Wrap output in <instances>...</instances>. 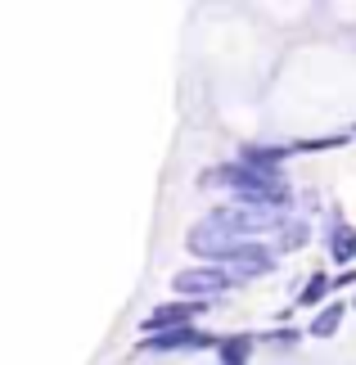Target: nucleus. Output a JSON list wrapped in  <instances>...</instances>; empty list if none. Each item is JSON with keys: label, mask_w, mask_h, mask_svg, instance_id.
<instances>
[{"label": "nucleus", "mask_w": 356, "mask_h": 365, "mask_svg": "<svg viewBox=\"0 0 356 365\" xmlns=\"http://www.w3.org/2000/svg\"><path fill=\"white\" fill-rule=\"evenodd\" d=\"M253 347H258V339H253V334H230V339H221L217 361H221V365H248V361H253Z\"/></svg>", "instance_id": "nucleus-11"}, {"label": "nucleus", "mask_w": 356, "mask_h": 365, "mask_svg": "<svg viewBox=\"0 0 356 365\" xmlns=\"http://www.w3.org/2000/svg\"><path fill=\"white\" fill-rule=\"evenodd\" d=\"M293 153V145H244L239 149V163L258 167V172H280V163Z\"/></svg>", "instance_id": "nucleus-9"}, {"label": "nucleus", "mask_w": 356, "mask_h": 365, "mask_svg": "<svg viewBox=\"0 0 356 365\" xmlns=\"http://www.w3.org/2000/svg\"><path fill=\"white\" fill-rule=\"evenodd\" d=\"M212 226H221V230H230L239 235V240H262V235H280L284 230V212H266V207H244V203H221V207H212L208 212Z\"/></svg>", "instance_id": "nucleus-2"}, {"label": "nucleus", "mask_w": 356, "mask_h": 365, "mask_svg": "<svg viewBox=\"0 0 356 365\" xmlns=\"http://www.w3.org/2000/svg\"><path fill=\"white\" fill-rule=\"evenodd\" d=\"M198 185H217V190H230L235 203L244 207H266V212H284L293 203V190L284 185L280 172H258L248 163H221V167H208L198 176Z\"/></svg>", "instance_id": "nucleus-1"}, {"label": "nucleus", "mask_w": 356, "mask_h": 365, "mask_svg": "<svg viewBox=\"0 0 356 365\" xmlns=\"http://www.w3.org/2000/svg\"><path fill=\"white\" fill-rule=\"evenodd\" d=\"M334 293V275H325V271H316L302 284V293H297V307H316V302H325Z\"/></svg>", "instance_id": "nucleus-13"}, {"label": "nucleus", "mask_w": 356, "mask_h": 365, "mask_svg": "<svg viewBox=\"0 0 356 365\" xmlns=\"http://www.w3.org/2000/svg\"><path fill=\"white\" fill-rule=\"evenodd\" d=\"M203 347H221V339H212V334L185 325V329H167V334H149L145 343H140V352H203Z\"/></svg>", "instance_id": "nucleus-6"}, {"label": "nucleus", "mask_w": 356, "mask_h": 365, "mask_svg": "<svg viewBox=\"0 0 356 365\" xmlns=\"http://www.w3.org/2000/svg\"><path fill=\"white\" fill-rule=\"evenodd\" d=\"M221 271L230 275L235 284H239V279H262V275H270V271H275V248H270V244H262V240H253V244H239V248L230 252V257L221 262Z\"/></svg>", "instance_id": "nucleus-5"}, {"label": "nucleus", "mask_w": 356, "mask_h": 365, "mask_svg": "<svg viewBox=\"0 0 356 365\" xmlns=\"http://www.w3.org/2000/svg\"><path fill=\"white\" fill-rule=\"evenodd\" d=\"M352 307H356V293H352Z\"/></svg>", "instance_id": "nucleus-16"}, {"label": "nucleus", "mask_w": 356, "mask_h": 365, "mask_svg": "<svg viewBox=\"0 0 356 365\" xmlns=\"http://www.w3.org/2000/svg\"><path fill=\"white\" fill-rule=\"evenodd\" d=\"M203 307H208V302H163L158 312L145 316V339H149V334H167V329L194 325V316L203 312Z\"/></svg>", "instance_id": "nucleus-7"}, {"label": "nucleus", "mask_w": 356, "mask_h": 365, "mask_svg": "<svg viewBox=\"0 0 356 365\" xmlns=\"http://www.w3.org/2000/svg\"><path fill=\"white\" fill-rule=\"evenodd\" d=\"M347 284H356V271H343V275H334V289H347Z\"/></svg>", "instance_id": "nucleus-15"}, {"label": "nucleus", "mask_w": 356, "mask_h": 365, "mask_svg": "<svg viewBox=\"0 0 356 365\" xmlns=\"http://www.w3.org/2000/svg\"><path fill=\"white\" fill-rule=\"evenodd\" d=\"M239 244H253V240H239V235L230 230H221V226H212V221L203 217L198 226L190 230V240H185V248L194 252V257H203V266H221Z\"/></svg>", "instance_id": "nucleus-4"}, {"label": "nucleus", "mask_w": 356, "mask_h": 365, "mask_svg": "<svg viewBox=\"0 0 356 365\" xmlns=\"http://www.w3.org/2000/svg\"><path fill=\"white\" fill-rule=\"evenodd\" d=\"M325 244H330V257H334V262H356V230L343 221V212H330Z\"/></svg>", "instance_id": "nucleus-8"}, {"label": "nucleus", "mask_w": 356, "mask_h": 365, "mask_svg": "<svg viewBox=\"0 0 356 365\" xmlns=\"http://www.w3.org/2000/svg\"><path fill=\"white\" fill-rule=\"evenodd\" d=\"M311 244V230H307V221H297L289 217L284 221V230L275 235V252H297V248H307Z\"/></svg>", "instance_id": "nucleus-12"}, {"label": "nucleus", "mask_w": 356, "mask_h": 365, "mask_svg": "<svg viewBox=\"0 0 356 365\" xmlns=\"http://www.w3.org/2000/svg\"><path fill=\"white\" fill-rule=\"evenodd\" d=\"M347 307H352V302H325L320 312L311 316L307 334H311V339H334V334L343 329V316H347Z\"/></svg>", "instance_id": "nucleus-10"}, {"label": "nucleus", "mask_w": 356, "mask_h": 365, "mask_svg": "<svg viewBox=\"0 0 356 365\" xmlns=\"http://www.w3.org/2000/svg\"><path fill=\"white\" fill-rule=\"evenodd\" d=\"M270 343H275V347H293V343H302V329H275V334H270Z\"/></svg>", "instance_id": "nucleus-14"}, {"label": "nucleus", "mask_w": 356, "mask_h": 365, "mask_svg": "<svg viewBox=\"0 0 356 365\" xmlns=\"http://www.w3.org/2000/svg\"><path fill=\"white\" fill-rule=\"evenodd\" d=\"M172 289L180 302H208V298H221V293L235 289V279L221 271V266H190V271H176L172 275Z\"/></svg>", "instance_id": "nucleus-3"}]
</instances>
